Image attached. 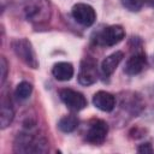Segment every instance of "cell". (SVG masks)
<instances>
[{"label":"cell","instance_id":"cell-1","mask_svg":"<svg viewBox=\"0 0 154 154\" xmlns=\"http://www.w3.org/2000/svg\"><path fill=\"white\" fill-rule=\"evenodd\" d=\"M16 153H45L48 149V143L43 137H38L30 132H20L14 140Z\"/></svg>","mask_w":154,"mask_h":154},{"label":"cell","instance_id":"cell-16","mask_svg":"<svg viewBox=\"0 0 154 154\" xmlns=\"http://www.w3.org/2000/svg\"><path fill=\"white\" fill-rule=\"evenodd\" d=\"M120 1H122V5L131 12L140 11L143 6V2H144L143 0H120Z\"/></svg>","mask_w":154,"mask_h":154},{"label":"cell","instance_id":"cell-18","mask_svg":"<svg viewBox=\"0 0 154 154\" xmlns=\"http://www.w3.org/2000/svg\"><path fill=\"white\" fill-rule=\"evenodd\" d=\"M137 152L138 153H153L154 149L152 148L150 143H142L137 147Z\"/></svg>","mask_w":154,"mask_h":154},{"label":"cell","instance_id":"cell-11","mask_svg":"<svg viewBox=\"0 0 154 154\" xmlns=\"http://www.w3.org/2000/svg\"><path fill=\"white\" fill-rule=\"evenodd\" d=\"M123 58H124V54L120 51H117V52L109 54L108 57H106L102 60V63H101V71H102V73L105 76H111L116 71V69L118 67V65L120 64Z\"/></svg>","mask_w":154,"mask_h":154},{"label":"cell","instance_id":"cell-13","mask_svg":"<svg viewBox=\"0 0 154 154\" xmlns=\"http://www.w3.org/2000/svg\"><path fill=\"white\" fill-rule=\"evenodd\" d=\"M77 126H78V118L73 114L65 116L58 122V128L63 132H72Z\"/></svg>","mask_w":154,"mask_h":154},{"label":"cell","instance_id":"cell-12","mask_svg":"<svg viewBox=\"0 0 154 154\" xmlns=\"http://www.w3.org/2000/svg\"><path fill=\"white\" fill-rule=\"evenodd\" d=\"M52 73L55 79L65 82V81H70L73 77L75 70H73L72 64L66 63V61H60V63L54 64L52 69Z\"/></svg>","mask_w":154,"mask_h":154},{"label":"cell","instance_id":"cell-17","mask_svg":"<svg viewBox=\"0 0 154 154\" xmlns=\"http://www.w3.org/2000/svg\"><path fill=\"white\" fill-rule=\"evenodd\" d=\"M0 70H1V84H4L5 79L7 77V70H8L7 61H6L5 57H1V59H0Z\"/></svg>","mask_w":154,"mask_h":154},{"label":"cell","instance_id":"cell-6","mask_svg":"<svg viewBox=\"0 0 154 154\" xmlns=\"http://www.w3.org/2000/svg\"><path fill=\"white\" fill-rule=\"evenodd\" d=\"M108 132V125L101 119H94L89 123L88 130L85 132V141L91 144H101Z\"/></svg>","mask_w":154,"mask_h":154},{"label":"cell","instance_id":"cell-4","mask_svg":"<svg viewBox=\"0 0 154 154\" xmlns=\"http://www.w3.org/2000/svg\"><path fill=\"white\" fill-rule=\"evenodd\" d=\"M125 37V31L122 25H109L97 32L95 42L100 46L111 47L119 43Z\"/></svg>","mask_w":154,"mask_h":154},{"label":"cell","instance_id":"cell-9","mask_svg":"<svg viewBox=\"0 0 154 154\" xmlns=\"http://www.w3.org/2000/svg\"><path fill=\"white\" fill-rule=\"evenodd\" d=\"M146 63H147L146 54L142 51H137L134 54H131L130 58L126 60L125 66H124V72L130 76L138 75L144 69Z\"/></svg>","mask_w":154,"mask_h":154},{"label":"cell","instance_id":"cell-2","mask_svg":"<svg viewBox=\"0 0 154 154\" xmlns=\"http://www.w3.org/2000/svg\"><path fill=\"white\" fill-rule=\"evenodd\" d=\"M23 10L26 19L37 24L47 22L52 14V7L48 0H24Z\"/></svg>","mask_w":154,"mask_h":154},{"label":"cell","instance_id":"cell-7","mask_svg":"<svg viewBox=\"0 0 154 154\" xmlns=\"http://www.w3.org/2000/svg\"><path fill=\"white\" fill-rule=\"evenodd\" d=\"M71 13H72L73 19L83 26L93 25L96 19L95 10L88 4H76L72 7Z\"/></svg>","mask_w":154,"mask_h":154},{"label":"cell","instance_id":"cell-20","mask_svg":"<svg viewBox=\"0 0 154 154\" xmlns=\"http://www.w3.org/2000/svg\"><path fill=\"white\" fill-rule=\"evenodd\" d=\"M153 63H154V57H153Z\"/></svg>","mask_w":154,"mask_h":154},{"label":"cell","instance_id":"cell-5","mask_svg":"<svg viewBox=\"0 0 154 154\" xmlns=\"http://www.w3.org/2000/svg\"><path fill=\"white\" fill-rule=\"evenodd\" d=\"M60 100L66 105V107L73 112H78L87 106V99L79 91L70 88H64L59 90Z\"/></svg>","mask_w":154,"mask_h":154},{"label":"cell","instance_id":"cell-15","mask_svg":"<svg viewBox=\"0 0 154 154\" xmlns=\"http://www.w3.org/2000/svg\"><path fill=\"white\" fill-rule=\"evenodd\" d=\"M32 93V85L26 82V81H23L20 82L17 87H16V90H14V94L19 99V100H25L28 99Z\"/></svg>","mask_w":154,"mask_h":154},{"label":"cell","instance_id":"cell-8","mask_svg":"<svg viewBox=\"0 0 154 154\" xmlns=\"http://www.w3.org/2000/svg\"><path fill=\"white\" fill-rule=\"evenodd\" d=\"M96 79H97L96 61L91 58H84L81 61L79 72H78V82L82 85H90L95 83Z\"/></svg>","mask_w":154,"mask_h":154},{"label":"cell","instance_id":"cell-10","mask_svg":"<svg viewBox=\"0 0 154 154\" xmlns=\"http://www.w3.org/2000/svg\"><path fill=\"white\" fill-rule=\"evenodd\" d=\"M93 103L96 108H99L102 112H111L116 107V97L108 91L100 90L94 94Z\"/></svg>","mask_w":154,"mask_h":154},{"label":"cell","instance_id":"cell-14","mask_svg":"<svg viewBox=\"0 0 154 154\" xmlns=\"http://www.w3.org/2000/svg\"><path fill=\"white\" fill-rule=\"evenodd\" d=\"M14 118V112L11 107L10 103H6L2 101L1 103V113H0V123H1V129L7 128Z\"/></svg>","mask_w":154,"mask_h":154},{"label":"cell","instance_id":"cell-19","mask_svg":"<svg viewBox=\"0 0 154 154\" xmlns=\"http://www.w3.org/2000/svg\"><path fill=\"white\" fill-rule=\"evenodd\" d=\"M148 6H150V7H154V0H143Z\"/></svg>","mask_w":154,"mask_h":154},{"label":"cell","instance_id":"cell-3","mask_svg":"<svg viewBox=\"0 0 154 154\" xmlns=\"http://www.w3.org/2000/svg\"><path fill=\"white\" fill-rule=\"evenodd\" d=\"M12 48L14 54L29 67L31 69H37L38 67V61L35 54V51L32 48V45L29 40L26 38H17L12 42Z\"/></svg>","mask_w":154,"mask_h":154}]
</instances>
